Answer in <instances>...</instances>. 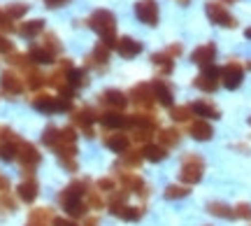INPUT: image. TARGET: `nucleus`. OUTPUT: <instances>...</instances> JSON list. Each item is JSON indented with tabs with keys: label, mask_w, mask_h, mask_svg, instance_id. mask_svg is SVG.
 <instances>
[{
	"label": "nucleus",
	"mask_w": 251,
	"mask_h": 226,
	"mask_svg": "<svg viewBox=\"0 0 251 226\" xmlns=\"http://www.w3.org/2000/svg\"><path fill=\"white\" fill-rule=\"evenodd\" d=\"M89 28L100 35V42L107 47H117V19L109 9H96L89 17Z\"/></svg>",
	"instance_id": "f257e3e1"
},
{
	"label": "nucleus",
	"mask_w": 251,
	"mask_h": 226,
	"mask_svg": "<svg viewBox=\"0 0 251 226\" xmlns=\"http://www.w3.org/2000/svg\"><path fill=\"white\" fill-rule=\"evenodd\" d=\"M202 172H205V159L196 152H188L181 156V166H179V180L191 187V184H198L202 180Z\"/></svg>",
	"instance_id": "f03ea898"
},
{
	"label": "nucleus",
	"mask_w": 251,
	"mask_h": 226,
	"mask_svg": "<svg viewBox=\"0 0 251 226\" xmlns=\"http://www.w3.org/2000/svg\"><path fill=\"white\" fill-rule=\"evenodd\" d=\"M40 159H42V156H40V152H37V147L19 138V142H17V161H19V166H21V170H24L26 177H33V172H35Z\"/></svg>",
	"instance_id": "7ed1b4c3"
},
{
	"label": "nucleus",
	"mask_w": 251,
	"mask_h": 226,
	"mask_svg": "<svg viewBox=\"0 0 251 226\" xmlns=\"http://www.w3.org/2000/svg\"><path fill=\"white\" fill-rule=\"evenodd\" d=\"M207 9V17H209V21L212 24H216V26H224V28H235L237 26V21H235V17L226 9V5H221V2H216V0H209L205 5Z\"/></svg>",
	"instance_id": "20e7f679"
},
{
	"label": "nucleus",
	"mask_w": 251,
	"mask_h": 226,
	"mask_svg": "<svg viewBox=\"0 0 251 226\" xmlns=\"http://www.w3.org/2000/svg\"><path fill=\"white\" fill-rule=\"evenodd\" d=\"M128 100L130 103H135L140 110H151L153 103H156V96H153V86L151 82L149 84H135L133 89H130V93H128Z\"/></svg>",
	"instance_id": "39448f33"
},
{
	"label": "nucleus",
	"mask_w": 251,
	"mask_h": 226,
	"mask_svg": "<svg viewBox=\"0 0 251 226\" xmlns=\"http://www.w3.org/2000/svg\"><path fill=\"white\" fill-rule=\"evenodd\" d=\"M24 89H26V82L21 80L14 70H5V73L0 75V93L2 96L14 98L19 93H24Z\"/></svg>",
	"instance_id": "423d86ee"
},
{
	"label": "nucleus",
	"mask_w": 251,
	"mask_h": 226,
	"mask_svg": "<svg viewBox=\"0 0 251 226\" xmlns=\"http://www.w3.org/2000/svg\"><path fill=\"white\" fill-rule=\"evenodd\" d=\"M244 80V65L237 63V61H230V63H226L221 68V82H224L226 89L235 91Z\"/></svg>",
	"instance_id": "0eeeda50"
},
{
	"label": "nucleus",
	"mask_w": 251,
	"mask_h": 226,
	"mask_svg": "<svg viewBox=\"0 0 251 226\" xmlns=\"http://www.w3.org/2000/svg\"><path fill=\"white\" fill-rule=\"evenodd\" d=\"M98 119V112L93 108H79L75 114H72V126H79L81 133L86 138H93V121Z\"/></svg>",
	"instance_id": "6e6552de"
},
{
	"label": "nucleus",
	"mask_w": 251,
	"mask_h": 226,
	"mask_svg": "<svg viewBox=\"0 0 251 226\" xmlns=\"http://www.w3.org/2000/svg\"><path fill=\"white\" fill-rule=\"evenodd\" d=\"M219 80H221V70H219L216 65H209V68H205V70L196 77L193 86L200 91H205V93H212V91L219 89Z\"/></svg>",
	"instance_id": "1a4fd4ad"
},
{
	"label": "nucleus",
	"mask_w": 251,
	"mask_h": 226,
	"mask_svg": "<svg viewBox=\"0 0 251 226\" xmlns=\"http://www.w3.org/2000/svg\"><path fill=\"white\" fill-rule=\"evenodd\" d=\"M135 14H137V19L142 24L156 26L158 24V5H156V0H140L135 5Z\"/></svg>",
	"instance_id": "9d476101"
},
{
	"label": "nucleus",
	"mask_w": 251,
	"mask_h": 226,
	"mask_svg": "<svg viewBox=\"0 0 251 226\" xmlns=\"http://www.w3.org/2000/svg\"><path fill=\"white\" fill-rule=\"evenodd\" d=\"M117 177L121 180L126 191H133V194H140V196H147L149 194V187L144 184V180L140 175H135V172L126 170V172H117Z\"/></svg>",
	"instance_id": "9b49d317"
},
{
	"label": "nucleus",
	"mask_w": 251,
	"mask_h": 226,
	"mask_svg": "<svg viewBox=\"0 0 251 226\" xmlns=\"http://www.w3.org/2000/svg\"><path fill=\"white\" fill-rule=\"evenodd\" d=\"M100 103H102L107 110L121 112V110L128 105V96H126L124 91H119V89H107V91H102V93H100Z\"/></svg>",
	"instance_id": "f8f14e48"
},
{
	"label": "nucleus",
	"mask_w": 251,
	"mask_h": 226,
	"mask_svg": "<svg viewBox=\"0 0 251 226\" xmlns=\"http://www.w3.org/2000/svg\"><path fill=\"white\" fill-rule=\"evenodd\" d=\"M214 58H216V47H214V42H207V45H200L191 54V61L196 65H200L202 70L205 68H209V65H214Z\"/></svg>",
	"instance_id": "ddd939ff"
},
{
	"label": "nucleus",
	"mask_w": 251,
	"mask_h": 226,
	"mask_svg": "<svg viewBox=\"0 0 251 226\" xmlns=\"http://www.w3.org/2000/svg\"><path fill=\"white\" fill-rule=\"evenodd\" d=\"M102 142H105V147H107V149H112V152L126 154V152H128V145H130V138L126 136V133H121V131H109V133L105 131Z\"/></svg>",
	"instance_id": "4468645a"
},
{
	"label": "nucleus",
	"mask_w": 251,
	"mask_h": 226,
	"mask_svg": "<svg viewBox=\"0 0 251 226\" xmlns=\"http://www.w3.org/2000/svg\"><path fill=\"white\" fill-rule=\"evenodd\" d=\"M107 61H109V47L105 45V42H98V45L93 47V52L86 56V65L96 68L100 73L107 68Z\"/></svg>",
	"instance_id": "2eb2a0df"
},
{
	"label": "nucleus",
	"mask_w": 251,
	"mask_h": 226,
	"mask_svg": "<svg viewBox=\"0 0 251 226\" xmlns=\"http://www.w3.org/2000/svg\"><path fill=\"white\" fill-rule=\"evenodd\" d=\"M33 108L37 112H45V114H56L61 112V103H58V96H49V93H37L35 98L30 100Z\"/></svg>",
	"instance_id": "dca6fc26"
},
{
	"label": "nucleus",
	"mask_w": 251,
	"mask_h": 226,
	"mask_svg": "<svg viewBox=\"0 0 251 226\" xmlns=\"http://www.w3.org/2000/svg\"><path fill=\"white\" fill-rule=\"evenodd\" d=\"M37 194H40V184H37L35 177H26V180L17 187V196H19V200H24V203H33V200L37 198Z\"/></svg>",
	"instance_id": "f3484780"
},
{
	"label": "nucleus",
	"mask_w": 251,
	"mask_h": 226,
	"mask_svg": "<svg viewBox=\"0 0 251 226\" xmlns=\"http://www.w3.org/2000/svg\"><path fill=\"white\" fill-rule=\"evenodd\" d=\"M188 136L193 138V140H212L214 136V128L207 124V119H196V121H191L188 124Z\"/></svg>",
	"instance_id": "a211bd4d"
},
{
	"label": "nucleus",
	"mask_w": 251,
	"mask_h": 226,
	"mask_svg": "<svg viewBox=\"0 0 251 226\" xmlns=\"http://www.w3.org/2000/svg\"><path fill=\"white\" fill-rule=\"evenodd\" d=\"M98 121H102V126L109 128V131H119V128L128 126V117L121 114V112H114V110H107V112L98 114Z\"/></svg>",
	"instance_id": "6ab92c4d"
},
{
	"label": "nucleus",
	"mask_w": 251,
	"mask_h": 226,
	"mask_svg": "<svg viewBox=\"0 0 251 226\" xmlns=\"http://www.w3.org/2000/svg\"><path fill=\"white\" fill-rule=\"evenodd\" d=\"M151 86H153V96H156V100L161 103L163 108H172V103H175V93H172V89L168 86V82L153 80Z\"/></svg>",
	"instance_id": "aec40b11"
},
{
	"label": "nucleus",
	"mask_w": 251,
	"mask_h": 226,
	"mask_svg": "<svg viewBox=\"0 0 251 226\" xmlns=\"http://www.w3.org/2000/svg\"><path fill=\"white\" fill-rule=\"evenodd\" d=\"M117 52L124 58H135L142 52V42H137L135 37H119L117 40Z\"/></svg>",
	"instance_id": "412c9836"
},
{
	"label": "nucleus",
	"mask_w": 251,
	"mask_h": 226,
	"mask_svg": "<svg viewBox=\"0 0 251 226\" xmlns=\"http://www.w3.org/2000/svg\"><path fill=\"white\" fill-rule=\"evenodd\" d=\"M191 110H193V114H196V117H205V119H219L221 117L219 108L212 105L209 100H196V103L191 105Z\"/></svg>",
	"instance_id": "4be33fe9"
},
{
	"label": "nucleus",
	"mask_w": 251,
	"mask_h": 226,
	"mask_svg": "<svg viewBox=\"0 0 251 226\" xmlns=\"http://www.w3.org/2000/svg\"><path fill=\"white\" fill-rule=\"evenodd\" d=\"M28 226H54V215L49 208H35L28 217Z\"/></svg>",
	"instance_id": "5701e85b"
},
{
	"label": "nucleus",
	"mask_w": 251,
	"mask_h": 226,
	"mask_svg": "<svg viewBox=\"0 0 251 226\" xmlns=\"http://www.w3.org/2000/svg\"><path fill=\"white\" fill-rule=\"evenodd\" d=\"M24 75H26V86L28 89H33V91H37V89H42L47 84V77L37 68H33V65H26L24 68Z\"/></svg>",
	"instance_id": "b1692460"
},
{
	"label": "nucleus",
	"mask_w": 251,
	"mask_h": 226,
	"mask_svg": "<svg viewBox=\"0 0 251 226\" xmlns=\"http://www.w3.org/2000/svg\"><path fill=\"white\" fill-rule=\"evenodd\" d=\"M42 28H45V19H33V21L19 24L17 30H19V35H24V37H35L37 33H42Z\"/></svg>",
	"instance_id": "393cba45"
},
{
	"label": "nucleus",
	"mask_w": 251,
	"mask_h": 226,
	"mask_svg": "<svg viewBox=\"0 0 251 226\" xmlns=\"http://www.w3.org/2000/svg\"><path fill=\"white\" fill-rule=\"evenodd\" d=\"M179 131L177 128H163L161 133H158V145L163 149H170V147H177L179 145Z\"/></svg>",
	"instance_id": "a878e982"
},
{
	"label": "nucleus",
	"mask_w": 251,
	"mask_h": 226,
	"mask_svg": "<svg viewBox=\"0 0 251 226\" xmlns=\"http://www.w3.org/2000/svg\"><path fill=\"white\" fill-rule=\"evenodd\" d=\"M28 58L35 61V63H54L56 56L51 54L49 49H45L42 45H33L30 47V52H28Z\"/></svg>",
	"instance_id": "bb28decb"
},
{
	"label": "nucleus",
	"mask_w": 251,
	"mask_h": 226,
	"mask_svg": "<svg viewBox=\"0 0 251 226\" xmlns=\"http://www.w3.org/2000/svg\"><path fill=\"white\" fill-rule=\"evenodd\" d=\"M151 61H153V65H156L163 75H170L172 68H175V61H172V56L168 54V52H158V54H153Z\"/></svg>",
	"instance_id": "cd10ccee"
},
{
	"label": "nucleus",
	"mask_w": 251,
	"mask_h": 226,
	"mask_svg": "<svg viewBox=\"0 0 251 226\" xmlns=\"http://www.w3.org/2000/svg\"><path fill=\"white\" fill-rule=\"evenodd\" d=\"M170 117H172V121H177V124H191L196 114H193L191 105H179V108L170 110Z\"/></svg>",
	"instance_id": "c85d7f7f"
},
{
	"label": "nucleus",
	"mask_w": 251,
	"mask_h": 226,
	"mask_svg": "<svg viewBox=\"0 0 251 226\" xmlns=\"http://www.w3.org/2000/svg\"><path fill=\"white\" fill-rule=\"evenodd\" d=\"M142 156L147 159V161H153V163H158V161H163L165 156H168V149H163L161 145H144L142 147Z\"/></svg>",
	"instance_id": "c756f323"
},
{
	"label": "nucleus",
	"mask_w": 251,
	"mask_h": 226,
	"mask_svg": "<svg viewBox=\"0 0 251 226\" xmlns=\"http://www.w3.org/2000/svg\"><path fill=\"white\" fill-rule=\"evenodd\" d=\"M207 212L209 215H214V217H221V219H233V208H228L226 203H219V200H212V203H207Z\"/></svg>",
	"instance_id": "7c9ffc66"
},
{
	"label": "nucleus",
	"mask_w": 251,
	"mask_h": 226,
	"mask_svg": "<svg viewBox=\"0 0 251 226\" xmlns=\"http://www.w3.org/2000/svg\"><path fill=\"white\" fill-rule=\"evenodd\" d=\"M17 140H0V159L2 161H17Z\"/></svg>",
	"instance_id": "2f4dec72"
},
{
	"label": "nucleus",
	"mask_w": 251,
	"mask_h": 226,
	"mask_svg": "<svg viewBox=\"0 0 251 226\" xmlns=\"http://www.w3.org/2000/svg\"><path fill=\"white\" fill-rule=\"evenodd\" d=\"M142 208H133V205H124V208L114 210L112 215H117L119 219H124V222H137V219L142 217Z\"/></svg>",
	"instance_id": "473e14b6"
},
{
	"label": "nucleus",
	"mask_w": 251,
	"mask_h": 226,
	"mask_svg": "<svg viewBox=\"0 0 251 226\" xmlns=\"http://www.w3.org/2000/svg\"><path fill=\"white\" fill-rule=\"evenodd\" d=\"M86 70H77V68H72L70 73H68V84H70L72 89H79V86H84L86 84Z\"/></svg>",
	"instance_id": "72a5a7b5"
},
{
	"label": "nucleus",
	"mask_w": 251,
	"mask_h": 226,
	"mask_svg": "<svg viewBox=\"0 0 251 226\" xmlns=\"http://www.w3.org/2000/svg\"><path fill=\"white\" fill-rule=\"evenodd\" d=\"M191 191H188L186 184H170L168 189H165V198L168 200H177V198H184V196H188Z\"/></svg>",
	"instance_id": "f704fd0d"
},
{
	"label": "nucleus",
	"mask_w": 251,
	"mask_h": 226,
	"mask_svg": "<svg viewBox=\"0 0 251 226\" xmlns=\"http://www.w3.org/2000/svg\"><path fill=\"white\" fill-rule=\"evenodd\" d=\"M58 138H61V128H56V126H47L45 131H42V142H45L47 147H51V149L56 147V142H58Z\"/></svg>",
	"instance_id": "c9c22d12"
},
{
	"label": "nucleus",
	"mask_w": 251,
	"mask_h": 226,
	"mask_svg": "<svg viewBox=\"0 0 251 226\" xmlns=\"http://www.w3.org/2000/svg\"><path fill=\"white\" fill-rule=\"evenodd\" d=\"M142 152H137V149H133V152H126L124 154V159H121V163H124L126 166V170H128V168H137V166H140V163H142Z\"/></svg>",
	"instance_id": "e433bc0d"
},
{
	"label": "nucleus",
	"mask_w": 251,
	"mask_h": 226,
	"mask_svg": "<svg viewBox=\"0 0 251 226\" xmlns=\"http://www.w3.org/2000/svg\"><path fill=\"white\" fill-rule=\"evenodd\" d=\"M37 45H42L45 49H49V52H51L54 56L61 52V42H58V37H56L54 33H47V35L42 37V42H37Z\"/></svg>",
	"instance_id": "4c0bfd02"
},
{
	"label": "nucleus",
	"mask_w": 251,
	"mask_h": 226,
	"mask_svg": "<svg viewBox=\"0 0 251 226\" xmlns=\"http://www.w3.org/2000/svg\"><path fill=\"white\" fill-rule=\"evenodd\" d=\"M5 12H7L12 19H21L28 12V5H26V2H12V5L5 9Z\"/></svg>",
	"instance_id": "58836bf2"
},
{
	"label": "nucleus",
	"mask_w": 251,
	"mask_h": 226,
	"mask_svg": "<svg viewBox=\"0 0 251 226\" xmlns=\"http://www.w3.org/2000/svg\"><path fill=\"white\" fill-rule=\"evenodd\" d=\"M12 30H14V19L0 9V33H12Z\"/></svg>",
	"instance_id": "ea45409f"
},
{
	"label": "nucleus",
	"mask_w": 251,
	"mask_h": 226,
	"mask_svg": "<svg viewBox=\"0 0 251 226\" xmlns=\"http://www.w3.org/2000/svg\"><path fill=\"white\" fill-rule=\"evenodd\" d=\"M233 215L237 219H251V205L249 203H237L233 208Z\"/></svg>",
	"instance_id": "a19ab883"
},
{
	"label": "nucleus",
	"mask_w": 251,
	"mask_h": 226,
	"mask_svg": "<svg viewBox=\"0 0 251 226\" xmlns=\"http://www.w3.org/2000/svg\"><path fill=\"white\" fill-rule=\"evenodd\" d=\"M98 189L107 196L109 191L117 189V180H114V177H100V180H98Z\"/></svg>",
	"instance_id": "79ce46f5"
},
{
	"label": "nucleus",
	"mask_w": 251,
	"mask_h": 226,
	"mask_svg": "<svg viewBox=\"0 0 251 226\" xmlns=\"http://www.w3.org/2000/svg\"><path fill=\"white\" fill-rule=\"evenodd\" d=\"M12 49H14V45L0 33V54H12Z\"/></svg>",
	"instance_id": "37998d69"
},
{
	"label": "nucleus",
	"mask_w": 251,
	"mask_h": 226,
	"mask_svg": "<svg viewBox=\"0 0 251 226\" xmlns=\"http://www.w3.org/2000/svg\"><path fill=\"white\" fill-rule=\"evenodd\" d=\"M54 226H79L75 219H65V217H54Z\"/></svg>",
	"instance_id": "c03bdc74"
},
{
	"label": "nucleus",
	"mask_w": 251,
	"mask_h": 226,
	"mask_svg": "<svg viewBox=\"0 0 251 226\" xmlns=\"http://www.w3.org/2000/svg\"><path fill=\"white\" fill-rule=\"evenodd\" d=\"M47 7H63V5H68V0H45Z\"/></svg>",
	"instance_id": "a18cd8bd"
},
{
	"label": "nucleus",
	"mask_w": 251,
	"mask_h": 226,
	"mask_svg": "<svg viewBox=\"0 0 251 226\" xmlns=\"http://www.w3.org/2000/svg\"><path fill=\"white\" fill-rule=\"evenodd\" d=\"M165 52H168V54H170L172 58H175V56H179V54H181V45H172V47H168Z\"/></svg>",
	"instance_id": "49530a36"
},
{
	"label": "nucleus",
	"mask_w": 251,
	"mask_h": 226,
	"mask_svg": "<svg viewBox=\"0 0 251 226\" xmlns=\"http://www.w3.org/2000/svg\"><path fill=\"white\" fill-rule=\"evenodd\" d=\"M84 226H98V217H89L84 222Z\"/></svg>",
	"instance_id": "de8ad7c7"
},
{
	"label": "nucleus",
	"mask_w": 251,
	"mask_h": 226,
	"mask_svg": "<svg viewBox=\"0 0 251 226\" xmlns=\"http://www.w3.org/2000/svg\"><path fill=\"white\" fill-rule=\"evenodd\" d=\"M244 35H247V37L251 40V28H247V30H244Z\"/></svg>",
	"instance_id": "09e8293b"
},
{
	"label": "nucleus",
	"mask_w": 251,
	"mask_h": 226,
	"mask_svg": "<svg viewBox=\"0 0 251 226\" xmlns=\"http://www.w3.org/2000/svg\"><path fill=\"white\" fill-rule=\"evenodd\" d=\"M177 2H179V5H188V0H177Z\"/></svg>",
	"instance_id": "8fccbe9b"
},
{
	"label": "nucleus",
	"mask_w": 251,
	"mask_h": 226,
	"mask_svg": "<svg viewBox=\"0 0 251 226\" xmlns=\"http://www.w3.org/2000/svg\"><path fill=\"white\" fill-rule=\"evenodd\" d=\"M226 2H235V0H226Z\"/></svg>",
	"instance_id": "3c124183"
},
{
	"label": "nucleus",
	"mask_w": 251,
	"mask_h": 226,
	"mask_svg": "<svg viewBox=\"0 0 251 226\" xmlns=\"http://www.w3.org/2000/svg\"><path fill=\"white\" fill-rule=\"evenodd\" d=\"M247 68H249V70H251V63H249V65H247Z\"/></svg>",
	"instance_id": "603ef678"
},
{
	"label": "nucleus",
	"mask_w": 251,
	"mask_h": 226,
	"mask_svg": "<svg viewBox=\"0 0 251 226\" xmlns=\"http://www.w3.org/2000/svg\"><path fill=\"white\" fill-rule=\"evenodd\" d=\"M249 124H251V117H249Z\"/></svg>",
	"instance_id": "864d4df0"
}]
</instances>
